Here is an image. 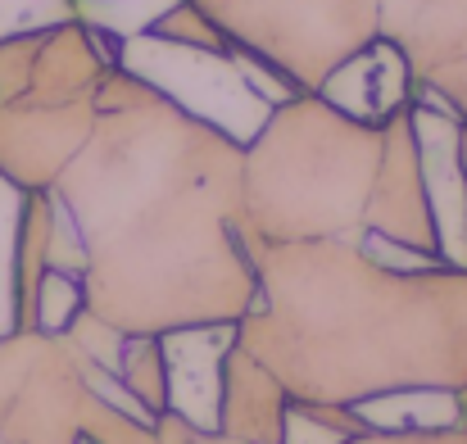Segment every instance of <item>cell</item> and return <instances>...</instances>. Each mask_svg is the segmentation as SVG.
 Masks as SVG:
<instances>
[{
    "mask_svg": "<svg viewBox=\"0 0 467 444\" xmlns=\"http://www.w3.org/2000/svg\"><path fill=\"white\" fill-rule=\"evenodd\" d=\"M82 245L87 308L123 336L236 326L259 273L245 241V146L114 68L96 128L55 181Z\"/></svg>",
    "mask_w": 467,
    "mask_h": 444,
    "instance_id": "1",
    "label": "cell"
},
{
    "mask_svg": "<svg viewBox=\"0 0 467 444\" xmlns=\"http://www.w3.org/2000/svg\"><path fill=\"white\" fill-rule=\"evenodd\" d=\"M259 299L236 340L291 399L358 408L467 386V268L386 263L363 241L250 245Z\"/></svg>",
    "mask_w": 467,
    "mask_h": 444,
    "instance_id": "2",
    "label": "cell"
},
{
    "mask_svg": "<svg viewBox=\"0 0 467 444\" xmlns=\"http://www.w3.org/2000/svg\"><path fill=\"white\" fill-rule=\"evenodd\" d=\"M386 123H358L317 91L268 109L245 141V241H368Z\"/></svg>",
    "mask_w": 467,
    "mask_h": 444,
    "instance_id": "3",
    "label": "cell"
},
{
    "mask_svg": "<svg viewBox=\"0 0 467 444\" xmlns=\"http://www.w3.org/2000/svg\"><path fill=\"white\" fill-rule=\"evenodd\" d=\"M232 50L317 91L345 59L377 41V0H191Z\"/></svg>",
    "mask_w": 467,
    "mask_h": 444,
    "instance_id": "4",
    "label": "cell"
},
{
    "mask_svg": "<svg viewBox=\"0 0 467 444\" xmlns=\"http://www.w3.org/2000/svg\"><path fill=\"white\" fill-rule=\"evenodd\" d=\"M91 386L68 336H0V444H82Z\"/></svg>",
    "mask_w": 467,
    "mask_h": 444,
    "instance_id": "5",
    "label": "cell"
},
{
    "mask_svg": "<svg viewBox=\"0 0 467 444\" xmlns=\"http://www.w3.org/2000/svg\"><path fill=\"white\" fill-rule=\"evenodd\" d=\"M119 68H128L141 82L159 87L172 105H182L186 114L223 128L241 146L268 119V105L245 82L236 50H227V55L191 50V46H172V41H159L146 32V36H132V41L119 46Z\"/></svg>",
    "mask_w": 467,
    "mask_h": 444,
    "instance_id": "6",
    "label": "cell"
},
{
    "mask_svg": "<svg viewBox=\"0 0 467 444\" xmlns=\"http://www.w3.org/2000/svg\"><path fill=\"white\" fill-rule=\"evenodd\" d=\"M377 36L409 64L413 100L467 123V0H377Z\"/></svg>",
    "mask_w": 467,
    "mask_h": 444,
    "instance_id": "7",
    "label": "cell"
},
{
    "mask_svg": "<svg viewBox=\"0 0 467 444\" xmlns=\"http://www.w3.org/2000/svg\"><path fill=\"white\" fill-rule=\"evenodd\" d=\"M96 128V100L73 105H0V177L18 191H55Z\"/></svg>",
    "mask_w": 467,
    "mask_h": 444,
    "instance_id": "8",
    "label": "cell"
},
{
    "mask_svg": "<svg viewBox=\"0 0 467 444\" xmlns=\"http://www.w3.org/2000/svg\"><path fill=\"white\" fill-rule=\"evenodd\" d=\"M409 109L386 123L381 172H377L372 213H368V241L395 245L404 254L441 263V232H436V213H431V200H427L422 159H418V137H413Z\"/></svg>",
    "mask_w": 467,
    "mask_h": 444,
    "instance_id": "9",
    "label": "cell"
},
{
    "mask_svg": "<svg viewBox=\"0 0 467 444\" xmlns=\"http://www.w3.org/2000/svg\"><path fill=\"white\" fill-rule=\"evenodd\" d=\"M427 200L441 232V263L467 268V123L431 100H413L409 109Z\"/></svg>",
    "mask_w": 467,
    "mask_h": 444,
    "instance_id": "10",
    "label": "cell"
},
{
    "mask_svg": "<svg viewBox=\"0 0 467 444\" xmlns=\"http://www.w3.org/2000/svg\"><path fill=\"white\" fill-rule=\"evenodd\" d=\"M236 340V326H182L163 336L168 363V413L186 418L191 427L218 431V390H223V358Z\"/></svg>",
    "mask_w": 467,
    "mask_h": 444,
    "instance_id": "11",
    "label": "cell"
},
{
    "mask_svg": "<svg viewBox=\"0 0 467 444\" xmlns=\"http://www.w3.org/2000/svg\"><path fill=\"white\" fill-rule=\"evenodd\" d=\"M291 395L282 381L241 345L232 340L223 358V390H218V431L241 444H282Z\"/></svg>",
    "mask_w": 467,
    "mask_h": 444,
    "instance_id": "12",
    "label": "cell"
},
{
    "mask_svg": "<svg viewBox=\"0 0 467 444\" xmlns=\"http://www.w3.org/2000/svg\"><path fill=\"white\" fill-rule=\"evenodd\" d=\"M317 96L327 105H336L340 114L381 128V123H390L395 114H404L413 105V77H409V64L400 59V50L377 36L354 59H345L317 87Z\"/></svg>",
    "mask_w": 467,
    "mask_h": 444,
    "instance_id": "13",
    "label": "cell"
},
{
    "mask_svg": "<svg viewBox=\"0 0 467 444\" xmlns=\"http://www.w3.org/2000/svg\"><path fill=\"white\" fill-rule=\"evenodd\" d=\"M50 245H55V195L50 191H23L18 227H14V331H36V295L50 273Z\"/></svg>",
    "mask_w": 467,
    "mask_h": 444,
    "instance_id": "14",
    "label": "cell"
},
{
    "mask_svg": "<svg viewBox=\"0 0 467 444\" xmlns=\"http://www.w3.org/2000/svg\"><path fill=\"white\" fill-rule=\"evenodd\" d=\"M119 381L132 395V404L155 422L168 413V363H163V336H128L119 354Z\"/></svg>",
    "mask_w": 467,
    "mask_h": 444,
    "instance_id": "15",
    "label": "cell"
},
{
    "mask_svg": "<svg viewBox=\"0 0 467 444\" xmlns=\"http://www.w3.org/2000/svg\"><path fill=\"white\" fill-rule=\"evenodd\" d=\"M172 5L177 0H73V14H78V23L100 32L105 41L123 46L132 36H146L150 23Z\"/></svg>",
    "mask_w": 467,
    "mask_h": 444,
    "instance_id": "16",
    "label": "cell"
},
{
    "mask_svg": "<svg viewBox=\"0 0 467 444\" xmlns=\"http://www.w3.org/2000/svg\"><path fill=\"white\" fill-rule=\"evenodd\" d=\"M363 418L345 404H305V399H291L286 408V431L282 444H345L354 436H363Z\"/></svg>",
    "mask_w": 467,
    "mask_h": 444,
    "instance_id": "17",
    "label": "cell"
},
{
    "mask_svg": "<svg viewBox=\"0 0 467 444\" xmlns=\"http://www.w3.org/2000/svg\"><path fill=\"white\" fill-rule=\"evenodd\" d=\"M82 444H159V436L155 422H146L91 390L87 413H82Z\"/></svg>",
    "mask_w": 467,
    "mask_h": 444,
    "instance_id": "18",
    "label": "cell"
},
{
    "mask_svg": "<svg viewBox=\"0 0 467 444\" xmlns=\"http://www.w3.org/2000/svg\"><path fill=\"white\" fill-rule=\"evenodd\" d=\"M150 36L159 41H172V46H191V50H218V55H227L232 46H227V36L191 5V0H177L172 9H163L155 23H150Z\"/></svg>",
    "mask_w": 467,
    "mask_h": 444,
    "instance_id": "19",
    "label": "cell"
},
{
    "mask_svg": "<svg viewBox=\"0 0 467 444\" xmlns=\"http://www.w3.org/2000/svg\"><path fill=\"white\" fill-rule=\"evenodd\" d=\"M64 336H68V345H73L91 367H100V372H114V377H119V354H123V340H128L119 326H109V322H100L91 308H82V313L68 322V331H64Z\"/></svg>",
    "mask_w": 467,
    "mask_h": 444,
    "instance_id": "20",
    "label": "cell"
},
{
    "mask_svg": "<svg viewBox=\"0 0 467 444\" xmlns=\"http://www.w3.org/2000/svg\"><path fill=\"white\" fill-rule=\"evenodd\" d=\"M87 308V295H82V282L68 277V273H46L41 282V295H36V331H50V336H64L68 322Z\"/></svg>",
    "mask_w": 467,
    "mask_h": 444,
    "instance_id": "21",
    "label": "cell"
},
{
    "mask_svg": "<svg viewBox=\"0 0 467 444\" xmlns=\"http://www.w3.org/2000/svg\"><path fill=\"white\" fill-rule=\"evenodd\" d=\"M73 0H0V41L73 23Z\"/></svg>",
    "mask_w": 467,
    "mask_h": 444,
    "instance_id": "22",
    "label": "cell"
},
{
    "mask_svg": "<svg viewBox=\"0 0 467 444\" xmlns=\"http://www.w3.org/2000/svg\"><path fill=\"white\" fill-rule=\"evenodd\" d=\"M345 444H467V427H418V431H363Z\"/></svg>",
    "mask_w": 467,
    "mask_h": 444,
    "instance_id": "23",
    "label": "cell"
},
{
    "mask_svg": "<svg viewBox=\"0 0 467 444\" xmlns=\"http://www.w3.org/2000/svg\"><path fill=\"white\" fill-rule=\"evenodd\" d=\"M155 436H159V444H241V440H232V436H223V431L191 427V422H186V418H177V413H159L155 418Z\"/></svg>",
    "mask_w": 467,
    "mask_h": 444,
    "instance_id": "24",
    "label": "cell"
}]
</instances>
